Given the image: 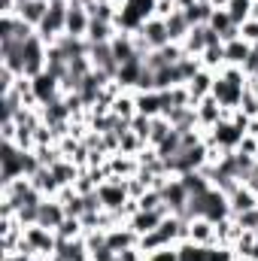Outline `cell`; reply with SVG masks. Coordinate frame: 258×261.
<instances>
[{
    "label": "cell",
    "mask_w": 258,
    "mask_h": 261,
    "mask_svg": "<svg viewBox=\"0 0 258 261\" xmlns=\"http://www.w3.org/2000/svg\"><path fill=\"white\" fill-rule=\"evenodd\" d=\"M152 15H155V0H119L116 28L119 31H128V34H137Z\"/></svg>",
    "instance_id": "cell-1"
},
{
    "label": "cell",
    "mask_w": 258,
    "mask_h": 261,
    "mask_svg": "<svg viewBox=\"0 0 258 261\" xmlns=\"http://www.w3.org/2000/svg\"><path fill=\"white\" fill-rule=\"evenodd\" d=\"M58 243L61 240H58L55 231H49L43 225H31V228H24V240H21L18 249H28V252L40 255V258H52L58 252Z\"/></svg>",
    "instance_id": "cell-2"
},
{
    "label": "cell",
    "mask_w": 258,
    "mask_h": 261,
    "mask_svg": "<svg viewBox=\"0 0 258 261\" xmlns=\"http://www.w3.org/2000/svg\"><path fill=\"white\" fill-rule=\"evenodd\" d=\"M21 52H24V76H28V79L46 73V64H49V46L40 40V34L28 37V40L21 43Z\"/></svg>",
    "instance_id": "cell-3"
},
{
    "label": "cell",
    "mask_w": 258,
    "mask_h": 261,
    "mask_svg": "<svg viewBox=\"0 0 258 261\" xmlns=\"http://www.w3.org/2000/svg\"><path fill=\"white\" fill-rule=\"evenodd\" d=\"M97 197L104 203V210H113V213H122L125 203L131 200L128 195V179H119V176H110L107 182L97 186Z\"/></svg>",
    "instance_id": "cell-4"
},
{
    "label": "cell",
    "mask_w": 258,
    "mask_h": 261,
    "mask_svg": "<svg viewBox=\"0 0 258 261\" xmlns=\"http://www.w3.org/2000/svg\"><path fill=\"white\" fill-rule=\"evenodd\" d=\"M167 216H170V206H161V210H140L137 216H131L128 219V225H131V231H134L137 237H143V234L155 231Z\"/></svg>",
    "instance_id": "cell-5"
},
{
    "label": "cell",
    "mask_w": 258,
    "mask_h": 261,
    "mask_svg": "<svg viewBox=\"0 0 258 261\" xmlns=\"http://www.w3.org/2000/svg\"><path fill=\"white\" fill-rule=\"evenodd\" d=\"M31 82H34V94H37L40 107H46V103H52V100L64 97V91H61V79H58V76H52L49 70H46V73H40V76H34Z\"/></svg>",
    "instance_id": "cell-6"
},
{
    "label": "cell",
    "mask_w": 258,
    "mask_h": 261,
    "mask_svg": "<svg viewBox=\"0 0 258 261\" xmlns=\"http://www.w3.org/2000/svg\"><path fill=\"white\" fill-rule=\"evenodd\" d=\"M88 28H91V15L85 12V6H82V3L70 0V12H67L64 34H67V37H76V40H85V37H88Z\"/></svg>",
    "instance_id": "cell-7"
},
{
    "label": "cell",
    "mask_w": 258,
    "mask_h": 261,
    "mask_svg": "<svg viewBox=\"0 0 258 261\" xmlns=\"http://www.w3.org/2000/svg\"><path fill=\"white\" fill-rule=\"evenodd\" d=\"M64 219H67L64 203H58L55 197H46V200L40 203V210H37V225H43V228H49V231H58Z\"/></svg>",
    "instance_id": "cell-8"
},
{
    "label": "cell",
    "mask_w": 258,
    "mask_h": 261,
    "mask_svg": "<svg viewBox=\"0 0 258 261\" xmlns=\"http://www.w3.org/2000/svg\"><path fill=\"white\" fill-rule=\"evenodd\" d=\"M137 34L146 40V46H149V49H164V46L170 43L167 21H164V18H155V15H152V18H149V21H146V24H143Z\"/></svg>",
    "instance_id": "cell-9"
},
{
    "label": "cell",
    "mask_w": 258,
    "mask_h": 261,
    "mask_svg": "<svg viewBox=\"0 0 258 261\" xmlns=\"http://www.w3.org/2000/svg\"><path fill=\"white\" fill-rule=\"evenodd\" d=\"M104 167H107L110 176H119V179H131V176L140 173V161H137V155H122V152H113V155L107 158Z\"/></svg>",
    "instance_id": "cell-10"
},
{
    "label": "cell",
    "mask_w": 258,
    "mask_h": 261,
    "mask_svg": "<svg viewBox=\"0 0 258 261\" xmlns=\"http://www.w3.org/2000/svg\"><path fill=\"white\" fill-rule=\"evenodd\" d=\"M134 97H137V113L140 116L155 119V116H164V110H167L164 91H134Z\"/></svg>",
    "instance_id": "cell-11"
},
{
    "label": "cell",
    "mask_w": 258,
    "mask_h": 261,
    "mask_svg": "<svg viewBox=\"0 0 258 261\" xmlns=\"http://www.w3.org/2000/svg\"><path fill=\"white\" fill-rule=\"evenodd\" d=\"M49 6H52V0H21L18 3V18L37 31L43 24V18L49 15Z\"/></svg>",
    "instance_id": "cell-12"
},
{
    "label": "cell",
    "mask_w": 258,
    "mask_h": 261,
    "mask_svg": "<svg viewBox=\"0 0 258 261\" xmlns=\"http://www.w3.org/2000/svg\"><path fill=\"white\" fill-rule=\"evenodd\" d=\"M189 240L197 246H216V222H210L203 216L189 219Z\"/></svg>",
    "instance_id": "cell-13"
},
{
    "label": "cell",
    "mask_w": 258,
    "mask_h": 261,
    "mask_svg": "<svg viewBox=\"0 0 258 261\" xmlns=\"http://www.w3.org/2000/svg\"><path fill=\"white\" fill-rule=\"evenodd\" d=\"M194 110H197V125H200V128H216V125L225 119V110H222V103H219L213 94H207Z\"/></svg>",
    "instance_id": "cell-14"
},
{
    "label": "cell",
    "mask_w": 258,
    "mask_h": 261,
    "mask_svg": "<svg viewBox=\"0 0 258 261\" xmlns=\"http://www.w3.org/2000/svg\"><path fill=\"white\" fill-rule=\"evenodd\" d=\"M213 85H216V73L213 70H207V67H200L197 73H194V79L189 82V94H192V107H197L207 94H213Z\"/></svg>",
    "instance_id": "cell-15"
},
{
    "label": "cell",
    "mask_w": 258,
    "mask_h": 261,
    "mask_svg": "<svg viewBox=\"0 0 258 261\" xmlns=\"http://www.w3.org/2000/svg\"><path fill=\"white\" fill-rule=\"evenodd\" d=\"M110 49H113V58H116V64H128V61H134V58H140L137 55V43H134V34H128V31H119L116 34V40L110 43Z\"/></svg>",
    "instance_id": "cell-16"
},
{
    "label": "cell",
    "mask_w": 258,
    "mask_h": 261,
    "mask_svg": "<svg viewBox=\"0 0 258 261\" xmlns=\"http://www.w3.org/2000/svg\"><path fill=\"white\" fill-rule=\"evenodd\" d=\"M143 73H146V64H143V58H134V61H128V64L119 67V73H116V82H119L125 91H137V85H140Z\"/></svg>",
    "instance_id": "cell-17"
},
{
    "label": "cell",
    "mask_w": 258,
    "mask_h": 261,
    "mask_svg": "<svg viewBox=\"0 0 258 261\" xmlns=\"http://www.w3.org/2000/svg\"><path fill=\"white\" fill-rule=\"evenodd\" d=\"M82 6L94 21H113L116 24V18H119V0H85Z\"/></svg>",
    "instance_id": "cell-18"
},
{
    "label": "cell",
    "mask_w": 258,
    "mask_h": 261,
    "mask_svg": "<svg viewBox=\"0 0 258 261\" xmlns=\"http://www.w3.org/2000/svg\"><path fill=\"white\" fill-rule=\"evenodd\" d=\"M107 246L113 252H122V249H131V246H140V237L131 231V225H119V228L107 231Z\"/></svg>",
    "instance_id": "cell-19"
},
{
    "label": "cell",
    "mask_w": 258,
    "mask_h": 261,
    "mask_svg": "<svg viewBox=\"0 0 258 261\" xmlns=\"http://www.w3.org/2000/svg\"><path fill=\"white\" fill-rule=\"evenodd\" d=\"M31 186H34V189H37V192H40L43 197H55L58 192H61V189H64V186L55 179L52 167H40V170L31 176Z\"/></svg>",
    "instance_id": "cell-20"
},
{
    "label": "cell",
    "mask_w": 258,
    "mask_h": 261,
    "mask_svg": "<svg viewBox=\"0 0 258 261\" xmlns=\"http://www.w3.org/2000/svg\"><path fill=\"white\" fill-rule=\"evenodd\" d=\"M228 203H231V216H243L249 210H258V195L249 186H240L234 195L228 197Z\"/></svg>",
    "instance_id": "cell-21"
},
{
    "label": "cell",
    "mask_w": 258,
    "mask_h": 261,
    "mask_svg": "<svg viewBox=\"0 0 258 261\" xmlns=\"http://www.w3.org/2000/svg\"><path fill=\"white\" fill-rule=\"evenodd\" d=\"M40 113H43V122L49 125V128H55V125H67L73 116H70V107H67L64 97H58V100H52V103H46V107H40Z\"/></svg>",
    "instance_id": "cell-22"
},
{
    "label": "cell",
    "mask_w": 258,
    "mask_h": 261,
    "mask_svg": "<svg viewBox=\"0 0 258 261\" xmlns=\"http://www.w3.org/2000/svg\"><path fill=\"white\" fill-rule=\"evenodd\" d=\"M252 43H246L243 37H237V40H231V43H225V64H234V67H243L249 61V55H252Z\"/></svg>",
    "instance_id": "cell-23"
},
{
    "label": "cell",
    "mask_w": 258,
    "mask_h": 261,
    "mask_svg": "<svg viewBox=\"0 0 258 261\" xmlns=\"http://www.w3.org/2000/svg\"><path fill=\"white\" fill-rule=\"evenodd\" d=\"M210 46V28L207 24H194L192 31H189V37L183 40V49H186V55H203V49Z\"/></svg>",
    "instance_id": "cell-24"
},
{
    "label": "cell",
    "mask_w": 258,
    "mask_h": 261,
    "mask_svg": "<svg viewBox=\"0 0 258 261\" xmlns=\"http://www.w3.org/2000/svg\"><path fill=\"white\" fill-rule=\"evenodd\" d=\"M110 113L116 116V119H122V122H128L137 116V97H134V91H122L116 100H113V107H110Z\"/></svg>",
    "instance_id": "cell-25"
},
{
    "label": "cell",
    "mask_w": 258,
    "mask_h": 261,
    "mask_svg": "<svg viewBox=\"0 0 258 261\" xmlns=\"http://www.w3.org/2000/svg\"><path fill=\"white\" fill-rule=\"evenodd\" d=\"M167 21V34H170V43H183L186 37H189V31H192V21H189V15L183 12V9H176L170 18H164Z\"/></svg>",
    "instance_id": "cell-26"
},
{
    "label": "cell",
    "mask_w": 258,
    "mask_h": 261,
    "mask_svg": "<svg viewBox=\"0 0 258 261\" xmlns=\"http://www.w3.org/2000/svg\"><path fill=\"white\" fill-rule=\"evenodd\" d=\"M116 34H119V28L113 24V21H94L91 18V28H88V43L91 46H100V43H113L116 40Z\"/></svg>",
    "instance_id": "cell-27"
},
{
    "label": "cell",
    "mask_w": 258,
    "mask_h": 261,
    "mask_svg": "<svg viewBox=\"0 0 258 261\" xmlns=\"http://www.w3.org/2000/svg\"><path fill=\"white\" fill-rule=\"evenodd\" d=\"M173 130H176V128L170 125V119H167V116H155V119H152V134H149V146H152V149H158V146L173 134Z\"/></svg>",
    "instance_id": "cell-28"
},
{
    "label": "cell",
    "mask_w": 258,
    "mask_h": 261,
    "mask_svg": "<svg viewBox=\"0 0 258 261\" xmlns=\"http://www.w3.org/2000/svg\"><path fill=\"white\" fill-rule=\"evenodd\" d=\"M179 179L186 182V189H189V195H192V197L194 195H207V192L213 189V182H210L200 170H189V173H183Z\"/></svg>",
    "instance_id": "cell-29"
},
{
    "label": "cell",
    "mask_w": 258,
    "mask_h": 261,
    "mask_svg": "<svg viewBox=\"0 0 258 261\" xmlns=\"http://www.w3.org/2000/svg\"><path fill=\"white\" fill-rule=\"evenodd\" d=\"M200 64L207 67V70H213V73H219V70L225 67V43H219V46H207L203 55H200Z\"/></svg>",
    "instance_id": "cell-30"
},
{
    "label": "cell",
    "mask_w": 258,
    "mask_h": 261,
    "mask_svg": "<svg viewBox=\"0 0 258 261\" xmlns=\"http://www.w3.org/2000/svg\"><path fill=\"white\" fill-rule=\"evenodd\" d=\"M52 173H55V179L61 182V186H73L76 179H79V173H82V167H76L70 158H64V161H58L55 167H52Z\"/></svg>",
    "instance_id": "cell-31"
},
{
    "label": "cell",
    "mask_w": 258,
    "mask_h": 261,
    "mask_svg": "<svg viewBox=\"0 0 258 261\" xmlns=\"http://www.w3.org/2000/svg\"><path fill=\"white\" fill-rule=\"evenodd\" d=\"M58 234V240L64 243V240H79L82 234H85V228H82V219H76V216H67L64 222H61V228L55 231Z\"/></svg>",
    "instance_id": "cell-32"
},
{
    "label": "cell",
    "mask_w": 258,
    "mask_h": 261,
    "mask_svg": "<svg viewBox=\"0 0 258 261\" xmlns=\"http://www.w3.org/2000/svg\"><path fill=\"white\" fill-rule=\"evenodd\" d=\"M207 24H210V28H213V31H216V34H219L222 40H225V34H228L231 28H237V24L231 21L228 9H213V15H210V21H207Z\"/></svg>",
    "instance_id": "cell-33"
},
{
    "label": "cell",
    "mask_w": 258,
    "mask_h": 261,
    "mask_svg": "<svg viewBox=\"0 0 258 261\" xmlns=\"http://www.w3.org/2000/svg\"><path fill=\"white\" fill-rule=\"evenodd\" d=\"M249 9H252V0H231L228 3V15H231V21L240 28L243 21H249Z\"/></svg>",
    "instance_id": "cell-34"
},
{
    "label": "cell",
    "mask_w": 258,
    "mask_h": 261,
    "mask_svg": "<svg viewBox=\"0 0 258 261\" xmlns=\"http://www.w3.org/2000/svg\"><path fill=\"white\" fill-rule=\"evenodd\" d=\"M186 15H189L192 28H194V24H207V21H210V15H213V6H210L207 0H197L192 9H186Z\"/></svg>",
    "instance_id": "cell-35"
},
{
    "label": "cell",
    "mask_w": 258,
    "mask_h": 261,
    "mask_svg": "<svg viewBox=\"0 0 258 261\" xmlns=\"http://www.w3.org/2000/svg\"><path fill=\"white\" fill-rule=\"evenodd\" d=\"M128 128L134 130V134H137L140 140H146V143H149V134H152V119H149V116H140V113H137V116L131 119Z\"/></svg>",
    "instance_id": "cell-36"
},
{
    "label": "cell",
    "mask_w": 258,
    "mask_h": 261,
    "mask_svg": "<svg viewBox=\"0 0 258 261\" xmlns=\"http://www.w3.org/2000/svg\"><path fill=\"white\" fill-rule=\"evenodd\" d=\"M73 189H76V195H94L97 192V182L91 179V173H88V167L79 173V179L73 182Z\"/></svg>",
    "instance_id": "cell-37"
},
{
    "label": "cell",
    "mask_w": 258,
    "mask_h": 261,
    "mask_svg": "<svg viewBox=\"0 0 258 261\" xmlns=\"http://www.w3.org/2000/svg\"><path fill=\"white\" fill-rule=\"evenodd\" d=\"M207 261H237V252H234V246H210Z\"/></svg>",
    "instance_id": "cell-38"
},
{
    "label": "cell",
    "mask_w": 258,
    "mask_h": 261,
    "mask_svg": "<svg viewBox=\"0 0 258 261\" xmlns=\"http://www.w3.org/2000/svg\"><path fill=\"white\" fill-rule=\"evenodd\" d=\"M146 261H179V252L176 246H161L155 252H146Z\"/></svg>",
    "instance_id": "cell-39"
},
{
    "label": "cell",
    "mask_w": 258,
    "mask_h": 261,
    "mask_svg": "<svg viewBox=\"0 0 258 261\" xmlns=\"http://www.w3.org/2000/svg\"><path fill=\"white\" fill-rule=\"evenodd\" d=\"M237 152H240V155H249V158H255V161H258V137H252V134H243V140H240Z\"/></svg>",
    "instance_id": "cell-40"
},
{
    "label": "cell",
    "mask_w": 258,
    "mask_h": 261,
    "mask_svg": "<svg viewBox=\"0 0 258 261\" xmlns=\"http://www.w3.org/2000/svg\"><path fill=\"white\" fill-rule=\"evenodd\" d=\"M176 9V0H155V18H170Z\"/></svg>",
    "instance_id": "cell-41"
},
{
    "label": "cell",
    "mask_w": 258,
    "mask_h": 261,
    "mask_svg": "<svg viewBox=\"0 0 258 261\" xmlns=\"http://www.w3.org/2000/svg\"><path fill=\"white\" fill-rule=\"evenodd\" d=\"M234 219H237V225H240L243 231H258V210H249V213L234 216Z\"/></svg>",
    "instance_id": "cell-42"
},
{
    "label": "cell",
    "mask_w": 258,
    "mask_h": 261,
    "mask_svg": "<svg viewBox=\"0 0 258 261\" xmlns=\"http://www.w3.org/2000/svg\"><path fill=\"white\" fill-rule=\"evenodd\" d=\"M240 37H243L246 43L258 46V21H252V18H249V21H243V24H240Z\"/></svg>",
    "instance_id": "cell-43"
},
{
    "label": "cell",
    "mask_w": 258,
    "mask_h": 261,
    "mask_svg": "<svg viewBox=\"0 0 258 261\" xmlns=\"http://www.w3.org/2000/svg\"><path fill=\"white\" fill-rule=\"evenodd\" d=\"M116 258H119V261H146V252H143L140 246H131V249L116 252Z\"/></svg>",
    "instance_id": "cell-44"
},
{
    "label": "cell",
    "mask_w": 258,
    "mask_h": 261,
    "mask_svg": "<svg viewBox=\"0 0 258 261\" xmlns=\"http://www.w3.org/2000/svg\"><path fill=\"white\" fill-rule=\"evenodd\" d=\"M207 3H210L213 9H228V3H231V0H207Z\"/></svg>",
    "instance_id": "cell-45"
},
{
    "label": "cell",
    "mask_w": 258,
    "mask_h": 261,
    "mask_svg": "<svg viewBox=\"0 0 258 261\" xmlns=\"http://www.w3.org/2000/svg\"><path fill=\"white\" fill-rule=\"evenodd\" d=\"M246 134L258 137V116H255V119H249V128H246Z\"/></svg>",
    "instance_id": "cell-46"
},
{
    "label": "cell",
    "mask_w": 258,
    "mask_h": 261,
    "mask_svg": "<svg viewBox=\"0 0 258 261\" xmlns=\"http://www.w3.org/2000/svg\"><path fill=\"white\" fill-rule=\"evenodd\" d=\"M194 3H197V0H176V6H179L183 12H186V9H192Z\"/></svg>",
    "instance_id": "cell-47"
},
{
    "label": "cell",
    "mask_w": 258,
    "mask_h": 261,
    "mask_svg": "<svg viewBox=\"0 0 258 261\" xmlns=\"http://www.w3.org/2000/svg\"><path fill=\"white\" fill-rule=\"evenodd\" d=\"M249 18H252V21H258V0H252V9H249Z\"/></svg>",
    "instance_id": "cell-48"
},
{
    "label": "cell",
    "mask_w": 258,
    "mask_h": 261,
    "mask_svg": "<svg viewBox=\"0 0 258 261\" xmlns=\"http://www.w3.org/2000/svg\"><path fill=\"white\" fill-rule=\"evenodd\" d=\"M252 91H255V97H258V85H255V88H252Z\"/></svg>",
    "instance_id": "cell-49"
}]
</instances>
